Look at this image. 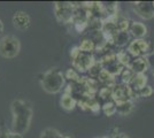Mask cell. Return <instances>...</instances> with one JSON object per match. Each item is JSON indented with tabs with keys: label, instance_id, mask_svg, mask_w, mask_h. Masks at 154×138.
Instances as JSON below:
<instances>
[{
	"label": "cell",
	"instance_id": "1",
	"mask_svg": "<svg viewBox=\"0 0 154 138\" xmlns=\"http://www.w3.org/2000/svg\"><path fill=\"white\" fill-rule=\"evenodd\" d=\"M11 111L13 114V131L23 136L30 127L32 120V108L31 106L24 100L16 99L11 105Z\"/></svg>",
	"mask_w": 154,
	"mask_h": 138
},
{
	"label": "cell",
	"instance_id": "2",
	"mask_svg": "<svg viewBox=\"0 0 154 138\" xmlns=\"http://www.w3.org/2000/svg\"><path fill=\"white\" fill-rule=\"evenodd\" d=\"M64 74L57 68H52L43 75L40 84L47 93H58L64 85Z\"/></svg>",
	"mask_w": 154,
	"mask_h": 138
},
{
	"label": "cell",
	"instance_id": "3",
	"mask_svg": "<svg viewBox=\"0 0 154 138\" xmlns=\"http://www.w3.org/2000/svg\"><path fill=\"white\" fill-rule=\"evenodd\" d=\"M74 69L77 72H89L91 67L94 65L96 60L92 53H86L79 50V47H74L70 52Z\"/></svg>",
	"mask_w": 154,
	"mask_h": 138
},
{
	"label": "cell",
	"instance_id": "4",
	"mask_svg": "<svg viewBox=\"0 0 154 138\" xmlns=\"http://www.w3.org/2000/svg\"><path fill=\"white\" fill-rule=\"evenodd\" d=\"M20 40L14 36H4L0 39V55L5 59H13L20 53Z\"/></svg>",
	"mask_w": 154,
	"mask_h": 138
},
{
	"label": "cell",
	"instance_id": "5",
	"mask_svg": "<svg viewBox=\"0 0 154 138\" xmlns=\"http://www.w3.org/2000/svg\"><path fill=\"white\" fill-rule=\"evenodd\" d=\"M55 16L62 23H70L74 19V5L70 2H55Z\"/></svg>",
	"mask_w": 154,
	"mask_h": 138
},
{
	"label": "cell",
	"instance_id": "6",
	"mask_svg": "<svg viewBox=\"0 0 154 138\" xmlns=\"http://www.w3.org/2000/svg\"><path fill=\"white\" fill-rule=\"evenodd\" d=\"M132 58H140L145 57L149 53V44L144 39H134L130 41L127 50Z\"/></svg>",
	"mask_w": 154,
	"mask_h": 138
},
{
	"label": "cell",
	"instance_id": "7",
	"mask_svg": "<svg viewBox=\"0 0 154 138\" xmlns=\"http://www.w3.org/2000/svg\"><path fill=\"white\" fill-rule=\"evenodd\" d=\"M135 98L134 91L130 89L128 84L119 83L113 86V100L115 103L119 101H129Z\"/></svg>",
	"mask_w": 154,
	"mask_h": 138
},
{
	"label": "cell",
	"instance_id": "8",
	"mask_svg": "<svg viewBox=\"0 0 154 138\" xmlns=\"http://www.w3.org/2000/svg\"><path fill=\"white\" fill-rule=\"evenodd\" d=\"M134 11H135L138 16H140L144 20H151L154 17V7L152 2L147 1H137L134 2Z\"/></svg>",
	"mask_w": 154,
	"mask_h": 138
},
{
	"label": "cell",
	"instance_id": "9",
	"mask_svg": "<svg viewBox=\"0 0 154 138\" xmlns=\"http://www.w3.org/2000/svg\"><path fill=\"white\" fill-rule=\"evenodd\" d=\"M30 16L24 12H16L13 16V23L20 30H26L30 26Z\"/></svg>",
	"mask_w": 154,
	"mask_h": 138
},
{
	"label": "cell",
	"instance_id": "10",
	"mask_svg": "<svg viewBox=\"0 0 154 138\" xmlns=\"http://www.w3.org/2000/svg\"><path fill=\"white\" fill-rule=\"evenodd\" d=\"M147 76L145 74H135L132 79L129 82L128 85L130 86V89L134 91V94H135L136 98V93L139 91L140 89H143L144 86H146L147 84Z\"/></svg>",
	"mask_w": 154,
	"mask_h": 138
},
{
	"label": "cell",
	"instance_id": "11",
	"mask_svg": "<svg viewBox=\"0 0 154 138\" xmlns=\"http://www.w3.org/2000/svg\"><path fill=\"white\" fill-rule=\"evenodd\" d=\"M129 33H130L132 37H135V39H143V38L146 36V33H147V28H146V26H145L144 23L134 21V22H131V24H130Z\"/></svg>",
	"mask_w": 154,
	"mask_h": 138
},
{
	"label": "cell",
	"instance_id": "12",
	"mask_svg": "<svg viewBox=\"0 0 154 138\" xmlns=\"http://www.w3.org/2000/svg\"><path fill=\"white\" fill-rule=\"evenodd\" d=\"M147 59L145 57H140V58H134L131 63L129 65V68L135 72V74H145V72L148 68Z\"/></svg>",
	"mask_w": 154,
	"mask_h": 138
},
{
	"label": "cell",
	"instance_id": "13",
	"mask_svg": "<svg viewBox=\"0 0 154 138\" xmlns=\"http://www.w3.org/2000/svg\"><path fill=\"white\" fill-rule=\"evenodd\" d=\"M134 103L132 100L129 101H119L116 103V113L120 115H128L134 111Z\"/></svg>",
	"mask_w": 154,
	"mask_h": 138
},
{
	"label": "cell",
	"instance_id": "14",
	"mask_svg": "<svg viewBox=\"0 0 154 138\" xmlns=\"http://www.w3.org/2000/svg\"><path fill=\"white\" fill-rule=\"evenodd\" d=\"M77 101L76 99L74 98V96L70 93H64L61 98V106L62 108H64L66 111H71L75 108Z\"/></svg>",
	"mask_w": 154,
	"mask_h": 138
},
{
	"label": "cell",
	"instance_id": "15",
	"mask_svg": "<svg viewBox=\"0 0 154 138\" xmlns=\"http://www.w3.org/2000/svg\"><path fill=\"white\" fill-rule=\"evenodd\" d=\"M130 33L129 31H120V32L117 33V36L115 37V39H114V43H115L117 46H120V47H123V46H125L127 44H130Z\"/></svg>",
	"mask_w": 154,
	"mask_h": 138
},
{
	"label": "cell",
	"instance_id": "16",
	"mask_svg": "<svg viewBox=\"0 0 154 138\" xmlns=\"http://www.w3.org/2000/svg\"><path fill=\"white\" fill-rule=\"evenodd\" d=\"M116 58H117L119 62H120L123 67H129V65L131 63V61L134 59L128 51H121V52H119L116 54Z\"/></svg>",
	"mask_w": 154,
	"mask_h": 138
},
{
	"label": "cell",
	"instance_id": "17",
	"mask_svg": "<svg viewBox=\"0 0 154 138\" xmlns=\"http://www.w3.org/2000/svg\"><path fill=\"white\" fill-rule=\"evenodd\" d=\"M78 47H79V50L83 51V52L92 53L96 50V44H94V41L91 39V38H85V39L82 40L81 45L78 46Z\"/></svg>",
	"mask_w": 154,
	"mask_h": 138
},
{
	"label": "cell",
	"instance_id": "18",
	"mask_svg": "<svg viewBox=\"0 0 154 138\" xmlns=\"http://www.w3.org/2000/svg\"><path fill=\"white\" fill-rule=\"evenodd\" d=\"M134 75H135V72H132L129 67H123L121 72L119 74L120 78H121V83H124V84H129V82L134 77Z\"/></svg>",
	"mask_w": 154,
	"mask_h": 138
},
{
	"label": "cell",
	"instance_id": "19",
	"mask_svg": "<svg viewBox=\"0 0 154 138\" xmlns=\"http://www.w3.org/2000/svg\"><path fill=\"white\" fill-rule=\"evenodd\" d=\"M40 138H69L68 136H63L61 132H59L55 129H52V128H47L44 131L42 132Z\"/></svg>",
	"mask_w": 154,
	"mask_h": 138
},
{
	"label": "cell",
	"instance_id": "20",
	"mask_svg": "<svg viewBox=\"0 0 154 138\" xmlns=\"http://www.w3.org/2000/svg\"><path fill=\"white\" fill-rule=\"evenodd\" d=\"M103 111L107 116H112L116 113V103L112 99L106 103H103Z\"/></svg>",
	"mask_w": 154,
	"mask_h": 138
},
{
	"label": "cell",
	"instance_id": "21",
	"mask_svg": "<svg viewBox=\"0 0 154 138\" xmlns=\"http://www.w3.org/2000/svg\"><path fill=\"white\" fill-rule=\"evenodd\" d=\"M64 78L69 79V81H71V83H79L81 81H82V77L79 76V74H78V72H77L76 69H68L67 72H66V74H64Z\"/></svg>",
	"mask_w": 154,
	"mask_h": 138
},
{
	"label": "cell",
	"instance_id": "22",
	"mask_svg": "<svg viewBox=\"0 0 154 138\" xmlns=\"http://www.w3.org/2000/svg\"><path fill=\"white\" fill-rule=\"evenodd\" d=\"M0 138H23V137H22V135L16 133L13 130L9 131V130H7L5 128H1L0 129Z\"/></svg>",
	"mask_w": 154,
	"mask_h": 138
},
{
	"label": "cell",
	"instance_id": "23",
	"mask_svg": "<svg viewBox=\"0 0 154 138\" xmlns=\"http://www.w3.org/2000/svg\"><path fill=\"white\" fill-rule=\"evenodd\" d=\"M152 93H153V89L149 85H146L136 93V97H151Z\"/></svg>",
	"mask_w": 154,
	"mask_h": 138
},
{
	"label": "cell",
	"instance_id": "24",
	"mask_svg": "<svg viewBox=\"0 0 154 138\" xmlns=\"http://www.w3.org/2000/svg\"><path fill=\"white\" fill-rule=\"evenodd\" d=\"M112 138H129L125 133H122V132H120V133H116L114 137H112Z\"/></svg>",
	"mask_w": 154,
	"mask_h": 138
},
{
	"label": "cell",
	"instance_id": "25",
	"mask_svg": "<svg viewBox=\"0 0 154 138\" xmlns=\"http://www.w3.org/2000/svg\"><path fill=\"white\" fill-rule=\"evenodd\" d=\"M4 32V23H2V21L0 20V35Z\"/></svg>",
	"mask_w": 154,
	"mask_h": 138
},
{
	"label": "cell",
	"instance_id": "26",
	"mask_svg": "<svg viewBox=\"0 0 154 138\" xmlns=\"http://www.w3.org/2000/svg\"><path fill=\"white\" fill-rule=\"evenodd\" d=\"M99 138H108V137H99Z\"/></svg>",
	"mask_w": 154,
	"mask_h": 138
},
{
	"label": "cell",
	"instance_id": "27",
	"mask_svg": "<svg viewBox=\"0 0 154 138\" xmlns=\"http://www.w3.org/2000/svg\"><path fill=\"white\" fill-rule=\"evenodd\" d=\"M152 5H153V7H154V1H153V2H152Z\"/></svg>",
	"mask_w": 154,
	"mask_h": 138
}]
</instances>
